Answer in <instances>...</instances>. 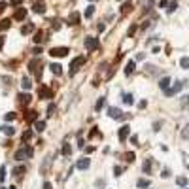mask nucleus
I'll return each mask as SVG.
<instances>
[{"label": "nucleus", "instance_id": "obj_1", "mask_svg": "<svg viewBox=\"0 0 189 189\" xmlns=\"http://www.w3.org/2000/svg\"><path fill=\"white\" fill-rule=\"evenodd\" d=\"M85 61H87V57H85V55H80V57L72 59V62H70V76L76 74V72H78V68H80V66H83V62H85Z\"/></svg>", "mask_w": 189, "mask_h": 189}, {"label": "nucleus", "instance_id": "obj_2", "mask_svg": "<svg viewBox=\"0 0 189 189\" xmlns=\"http://www.w3.org/2000/svg\"><path fill=\"white\" fill-rule=\"evenodd\" d=\"M85 49H87V51H94V49H99V38H94V36H87V38H85Z\"/></svg>", "mask_w": 189, "mask_h": 189}, {"label": "nucleus", "instance_id": "obj_3", "mask_svg": "<svg viewBox=\"0 0 189 189\" xmlns=\"http://www.w3.org/2000/svg\"><path fill=\"white\" fill-rule=\"evenodd\" d=\"M38 66H42V61L40 59H34L29 62V72H36L38 78H42V70H38Z\"/></svg>", "mask_w": 189, "mask_h": 189}, {"label": "nucleus", "instance_id": "obj_4", "mask_svg": "<svg viewBox=\"0 0 189 189\" xmlns=\"http://www.w3.org/2000/svg\"><path fill=\"white\" fill-rule=\"evenodd\" d=\"M182 87H183V81H176L172 87H168L167 91H164V94H167V97H174L176 93H180V91H182Z\"/></svg>", "mask_w": 189, "mask_h": 189}, {"label": "nucleus", "instance_id": "obj_5", "mask_svg": "<svg viewBox=\"0 0 189 189\" xmlns=\"http://www.w3.org/2000/svg\"><path fill=\"white\" fill-rule=\"evenodd\" d=\"M108 115L112 117V119H123V117H125L123 112H121L119 108H115V106H110V108H108Z\"/></svg>", "mask_w": 189, "mask_h": 189}, {"label": "nucleus", "instance_id": "obj_6", "mask_svg": "<svg viewBox=\"0 0 189 189\" xmlns=\"http://www.w3.org/2000/svg\"><path fill=\"white\" fill-rule=\"evenodd\" d=\"M25 157H32V148H25V150L15 151V159H17V161H23Z\"/></svg>", "mask_w": 189, "mask_h": 189}, {"label": "nucleus", "instance_id": "obj_7", "mask_svg": "<svg viewBox=\"0 0 189 189\" xmlns=\"http://www.w3.org/2000/svg\"><path fill=\"white\" fill-rule=\"evenodd\" d=\"M51 57H66L68 55V47H53L49 51Z\"/></svg>", "mask_w": 189, "mask_h": 189}, {"label": "nucleus", "instance_id": "obj_8", "mask_svg": "<svg viewBox=\"0 0 189 189\" xmlns=\"http://www.w3.org/2000/svg\"><path fill=\"white\" fill-rule=\"evenodd\" d=\"M38 94H40V99H53V91L49 87H45V85L38 89Z\"/></svg>", "mask_w": 189, "mask_h": 189}, {"label": "nucleus", "instance_id": "obj_9", "mask_svg": "<svg viewBox=\"0 0 189 189\" xmlns=\"http://www.w3.org/2000/svg\"><path fill=\"white\" fill-rule=\"evenodd\" d=\"M129 134H131V127H129V125H123V127L119 129V140L125 142V140L129 138Z\"/></svg>", "mask_w": 189, "mask_h": 189}, {"label": "nucleus", "instance_id": "obj_10", "mask_svg": "<svg viewBox=\"0 0 189 189\" xmlns=\"http://www.w3.org/2000/svg\"><path fill=\"white\" fill-rule=\"evenodd\" d=\"M32 10L36 13H44L45 12V2H44V0H36V2L32 4Z\"/></svg>", "mask_w": 189, "mask_h": 189}, {"label": "nucleus", "instance_id": "obj_11", "mask_svg": "<svg viewBox=\"0 0 189 189\" xmlns=\"http://www.w3.org/2000/svg\"><path fill=\"white\" fill-rule=\"evenodd\" d=\"M19 104H23V106H25V104H29L30 100H32V97H30V94L29 93H19Z\"/></svg>", "mask_w": 189, "mask_h": 189}, {"label": "nucleus", "instance_id": "obj_12", "mask_svg": "<svg viewBox=\"0 0 189 189\" xmlns=\"http://www.w3.org/2000/svg\"><path fill=\"white\" fill-rule=\"evenodd\" d=\"M36 119H38V112L30 110V112H27V113H25V121H27V123H34Z\"/></svg>", "mask_w": 189, "mask_h": 189}, {"label": "nucleus", "instance_id": "obj_13", "mask_svg": "<svg viewBox=\"0 0 189 189\" xmlns=\"http://www.w3.org/2000/svg\"><path fill=\"white\" fill-rule=\"evenodd\" d=\"M25 17H27V8H19V10L13 13V19H15V21H23Z\"/></svg>", "mask_w": 189, "mask_h": 189}, {"label": "nucleus", "instance_id": "obj_14", "mask_svg": "<svg viewBox=\"0 0 189 189\" xmlns=\"http://www.w3.org/2000/svg\"><path fill=\"white\" fill-rule=\"evenodd\" d=\"M89 164H91L89 159H80V161L76 163V167H78L80 170H87V168H89Z\"/></svg>", "mask_w": 189, "mask_h": 189}, {"label": "nucleus", "instance_id": "obj_15", "mask_svg": "<svg viewBox=\"0 0 189 189\" xmlns=\"http://www.w3.org/2000/svg\"><path fill=\"white\" fill-rule=\"evenodd\" d=\"M45 36H47V32H44V30H38V32L34 34V42H36V44H42L44 40H47Z\"/></svg>", "mask_w": 189, "mask_h": 189}, {"label": "nucleus", "instance_id": "obj_16", "mask_svg": "<svg viewBox=\"0 0 189 189\" xmlns=\"http://www.w3.org/2000/svg\"><path fill=\"white\" fill-rule=\"evenodd\" d=\"M68 21H70L68 25H80V13H78V12L70 13V19H68Z\"/></svg>", "mask_w": 189, "mask_h": 189}, {"label": "nucleus", "instance_id": "obj_17", "mask_svg": "<svg viewBox=\"0 0 189 189\" xmlns=\"http://www.w3.org/2000/svg\"><path fill=\"white\" fill-rule=\"evenodd\" d=\"M134 68H136V62H134V61H129V62H127V66H125V74H127V76H131V74L134 72Z\"/></svg>", "mask_w": 189, "mask_h": 189}, {"label": "nucleus", "instance_id": "obj_18", "mask_svg": "<svg viewBox=\"0 0 189 189\" xmlns=\"http://www.w3.org/2000/svg\"><path fill=\"white\" fill-rule=\"evenodd\" d=\"M0 131H2L6 136H13L15 134V129L13 127H8V125H4V127H0Z\"/></svg>", "mask_w": 189, "mask_h": 189}, {"label": "nucleus", "instance_id": "obj_19", "mask_svg": "<svg viewBox=\"0 0 189 189\" xmlns=\"http://www.w3.org/2000/svg\"><path fill=\"white\" fill-rule=\"evenodd\" d=\"M21 87L25 89V91H29V89L32 87V81H30V78H27V76L23 78V81H21Z\"/></svg>", "mask_w": 189, "mask_h": 189}, {"label": "nucleus", "instance_id": "obj_20", "mask_svg": "<svg viewBox=\"0 0 189 189\" xmlns=\"http://www.w3.org/2000/svg\"><path fill=\"white\" fill-rule=\"evenodd\" d=\"M12 27V19H2L0 21V30H8Z\"/></svg>", "mask_w": 189, "mask_h": 189}, {"label": "nucleus", "instance_id": "obj_21", "mask_svg": "<svg viewBox=\"0 0 189 189\" xmlns=\"http://www.w3.org/2000/svg\"><path fill=\"white\" fill-rule=\"evenodd\" d=\"M168 85H170V78H163V80L159 81V87H161L163 91H167V89H168Z\"/></svg>", "mask_w": 189, "mask_h": 189}, {"label": "nucleus", "instance_id": "obj_22", "mask_svg": "<svg viewBox=\"0 0 189 189\" xmlns=\"http://www.w3.org/2000/svg\"><path fill=\"white\" fill-rule=\"evenodd\" d=\"M32 30H34V25H32V23H29V25H25V27L21 29V34H30Z\"/></svg>", "mask_w": 189, "mask_h": 189}, {"label": "nucleus", "instance_id": "obj_23", "mask_svg": "<svg viewBox=\"0 0 189 189\" xmlns=\"http://www.w3.org/2000/svg\"><path fill=\"white\" fill-rule=\"evenodd\" d=\"M49 68H51V72H53V74H57V76H61V74H62V66H61V64H51Z\"/></svg>", "mask_w": 189, "mask_h": 189}, {"label": "nucleus", "instance_id": "obj_24", "mask_svg": "<svg viewBox=\"0 0 189 189\" xmlns=\"http://www.w3.org/2000/svg\"><path fill=\"white\" fill-rule=\"evenodd\" d=\"M123 102H125V104H132V102H134V97H132L131 93H125V94H123Z\"/></svg>", "mask_w": 189, "mask_h": 189}, {"label": "nucleus", "instance_id": "obj_25", "mask_svg": "<svg viewBox=\"0 0 189 189\" xmlns=\"http://www.w3.org/2000/svg\"><path fill=\"white\" fill-rule=\"evenodd\" d=\"M104 106H106V99L102 97V99H99V100H97V106H94V110H97V112H99V110H102Z\"/></svg>", "mask_w": 189, "mask_h": 189}, {"label": "nucleus", "instance_id": "obj_26", "mask_svg": "<svg viewBox=\"0 0 189 189\" xmlns=\"http://www.w3.org/2000/svg\"><path fill=\"white\" fill-rule=\"evenodd\" d=\"M34 127H36L38 132H42V131L45 129V121H38V119H36V121H34Z\"/></svg>", "mask_w": 189, "mask_h": 189}, {"label": "nucleus", "instance_id": "obj_27", "mask_svg": "<svg viewBox=\"0 0 189 189\" xmlns=\"http://www.w3.org/2000/svg\"><path fill=\"white\" fill-rule=\"evenodd\" d=\"M182 138H183V140H187V142H189V123H187V125H185V127H183V131H182Z\"/></svg>", "mask_w": 189, "mask_h": 189}, {"label": "nucleus", "instance_id": "obj_28", "mask_svg": "<svg viewBox=\"0 0 189 189\" xmlns=\"http://www.w3.org/2000/svg\"><path fill=\"white\" fill-rule=\"evenodd\" d=\"M140 189H146V187H150V180H138V183H136Z\"/></svg>", "mask_w": 189, "mask_h": 189}, {"label": "nucleus", "instance_id": "obj_29", "mask_svg": "<svg viewBox=\"0 0 189 189\" xmlns=\"http://www.w3.org/2000/svg\"><path fill=\"white\" fill-rule=\"evenodd\" d=\"M25 172H27L25 167H17V168H13V174H15V176H23Z\"/></svg>", "mask_w": 189, "mask_h": 189}, {"label": "nucleus", "instance_id": "obj_30", "mask_svg": "<svg viewBox=\"0 0 189 189\" xmlns=\"http://www.w3.org/2000/svg\"><path fill=\"white\" fill-rule=\"evenodd\" d=\"M180 66L182 68H189V57H182L180 59Z\"/></svg>", "mask_w": 189, "mask_h": 189}, {"label": "nucleus", "instance_id": "obj_31", "mask_svg": "<svg viewBox=\"0 0 189 189\" xmlns=\"http://www.w3.org/2000/svg\"><path fill=\"white\" fill-rule=\"evenodd\" d=\"M93 13H94V6H87V10H85V17L89 19V17H93Z\"/></svg>", "mask_w": 189, "mask_h": 189}, {"label": "nucleus", "instance_id": "obj_32", "mask_svg": "<svg viewBox=\"0 0 189 189\" xmlns=\"http://www.w3.org/2000/svg\"><path fill=\"white\" fill-rule=\"evenodd\" d=\"M72 153V148H70V144H64L62 146V155H70Z\"/></svg>", "mask_w": 189, "mask_h": 189}, {"label": "nucleus", "instance_id": "obj_33", "mask_svg": "<svg viewBox=\"0 0 189 189\" xmlns=\"http://www.w3.org/2000/svg\"><path fill=\"white\" fill-rule=\"evenodd\" d=\"M134 159H136V157H134V153H132V151H129V153H125V161H127V163H132Z\"/></svg>", "mask_w": 189, "mask_h": 189}, {"label": "nucleus", "instance_id": "obj_34", "mask_svg": "<svg viewBox=\"0 0 189 189\" xmlns=\"http://www.w3.org/2000/svg\"><path fill=\"white\" fill-rule=\"evenodd\" d=\"M176 182H178V185H182V187H185V185H187V178H185V176H180Z\"/></svg>", "mask_w": 189, "mask_h": 189}, {"label": "nucleus", "instance_id": "obj_35", "mask_svg": "<svg viewBox=\"0 0 189 189\" xmlns=\"http://www.w3.org/2000/svg\"><path fill=\"white\" fill-rule=\"evenodd\" d=\"M150 170H151V159H148V161L144 163V172H148V174H150Z\"/></svg>", "mask_w": 189, "mask_h": 189}, {"label": "nucleus", "instance_id": "obj_36", "mask_svg": "<svg viewBox=\"0 0 189 189\" xmlns=\"http://www.w3.org/2000/svg\"><path fill=\"white\" fill-rule=\"evenodd\" d=\"M6 180V167L2 164V167H0V182H4Z\"/></svg>", "mask_w": 189, "mask_h": 189}, {"label": "nucleus", "instance_id": "obj_37", "mask_svg": "<svg viewBox=\"0 0 189 189\" xmlns=\"http://www.w3.org/2000/svg\"><path fill=\"white\" fill-rule=\"evenodd\" d=\"M30 138H32V131H25V132H23V140H25V142L30 140Z\"/></svg>", "mask_w": 189, "mask_h": 189}, {"label": "nucleus", "instance_id": "obj_38", "mask_svg": "<svg viewBox=\"0 0 189 189\" xmlns=\"http://www.w3.org/2000/svg\"><path fill=\"white\" fill-rule=\"evenodd\" d=\"M176 8H178V2L174 0V2H172V4H170V6H168L167 10H168V13H172V12H176Z\"/></svg>", "mask_w": 189, "mask_h": 189}, {"label": "nucleus", "instance_id": "obj_39", "mask_svg": "<svg viewBox=\"0 0 189 189\" xmlns=\"http://www.w3.org/2000/svg\"><path fill=\"white\" fill-rule=\"evenodd\" d=\"M4 119H6V121H13V119H15V113H13V112L6 113V115H4Z\"/></svg>", "mask_w": 189, "mask_h": 189}, {"label": "nucleus", "instance_id": "obj_40", "mask_svg": "<svg viewBox=\"0 0 189 189\" xmlns=\"http://www.w3.org/2000/svg\"><path fill=\"white\" fill-rule=\"evenodd\" d=\"M53 112H55V104H49L47 106V115H53Z\"/></svg>", "mask_w": 189, "mask_h": 189}, {"label": "nucleus", "instance_id": "obj_41", "mask_svg": "<svg viewBox=\"0 0 189 189\" xmlns=\"http://www.w3.org/2000/svg\"><path fill=\"white\" fill-rule=\"evenodd\" d=\"M53 30H61V21H53Z\"/></svg>", "mask_w": 189, "mask_h": 189}, {"label": "nucleus", "instance_id": "obj_42", "mask_svg": "<svg viewBox=\"0 0 189 189\" xmlns=\"http://www.w3.org/2000/svg\"><path fill=\"white\" fill-rule=\"evenodd\" d=\"M121 172H123V168H121V167H113V174H115V176H119Z\"/></svg>", "mask_w": 189, "mask_h": 189}, {"label": "nucleus", "instance_id": "obj_43", "mask_svg": "<svg viewBox=\"0 0 189 189\" xmlns=\"http://www.w3.org/2000/svg\"><path fill=\"white\" fill-rule=\"evenodd\" d=\"M131 10V4H123V8H121V13H127Z\"/></svg>", "mask_w": 189, "mask_h": 189}, {"label": "nucleus", "instance_id": "obj_44", "mask_svg": "<svg viewBox=\"0 0 189 189\" xmlns=\"http://www.w3.org/2000/svg\"><path fill=\"white\" fill-rule=\"evenodd\" d=\"M134 32H136V27H134V25H132V27H131V29H129V32H127V34H129V36H132V34H134Z\"/></svg>", "mask_w": 189, "mask_h": 189}, {"label": "nucleus", "instance_id": "obj_45", "mask_svg": "<svg viewBox=\"0 0 189 189\" xmlns=\"http://www.w3.org/2000/svg\"><path fill=\"white\" fill-rule=\"evenodd\" d=\"M23 0H12V6H21Z\"/></svg>", "mask_w": 189, "mask_h": 189}, {"label": "nucleus", "instance_id": "obj_46", "mask_svg": "<svg viewBox=\"0 0 189 189\" xmlns=\"http://www.w3.org/2000/svg\"><path fill=\"white\" fill-rule=\"evenodd\" d=\"M6 8H8V4H6V2H0V13H2Z\"/></svg>", "mask_w": 189, "mask_h": 189}, {"label": "nucleus", "instance_id": "obj_47", "mask_svg": "<svg viewBox=\"0 0 189 189\" xmlns=\"http://www.w3.org/2000/svg\"><path fill=\"white\" fill-rule=\"evenodd\" d=\"M32 53H34V55H40V53H42V47H34Z\"/></svg>", "mask_w": 189, "mask_h": 189}, {"label": "nucleus", "instance_id": "obj_48", "mask_svg": "<svg viewBox=\"0 0 189 189\" xmlns=\"http://www.w3.org/2000/svg\"><path fill=\"white\" fill-rule=\"evenodd\" d=\"M167 4H168V0H161V2H159L161 8H167Z\"/></svg>", "mask_w": 189, "mask_h": 189}, {"label": "nucleus", "instance_id": "obj_49", "mask_svg": "<svg viewBox=\"0 0 189 189\" xmlns=\"http://www.w3.org/2000/svg\"><path fill=\"white\" fill-rule=\"evenodd\" d=\"M182 104H183V106H189V94H187V97L182 100Z\"/></svg>", "mask_w": 189, "mask_h": 189}, {"label": "nucleus", "instance_id": "obj_50", "mask_svg": "<svg viewBox=\"0 0 189 189\" xmlns=\"http://www.w3.org/2000/svg\"><path fill=\"white\" fill-rule=\"evenodd\" d=\"M44 189H53V187H51V183H49V182H45V183H44Z\"/></svg>", "mask_w": 189, "mask_h": 189}, {"label": "nucleus", "instance_id": "obj_51", "mask_svg": "<svg viewBox=\"0 0 189 189\" xmlns=\"http://www.w3.org/2000/svg\"><path fill=\"white\" fill-rule=\"evenodd\" d=\"M4 45V36H0V47Z\"/></svg>", "mask_w": 189, "mask_h": 189}, {"label": "nucleus", "instance_id": "obj_52", "mask_svg": "<svg viewBox=\"0 0 189 189\" xmlns=\"http://www.w3.org/2000/svg\"><path fill=\"white\" fill-rule=\"evenodd\" d=\"M8 189H15V187H13V185H12V187H8Z\"/></svg>", "mask_w": 189, "mask_h": 189}, {"label": "nucleus", "instance_id": "obj_53", "mask_svg": "<svg viewBox=\"0 0 189 189\" xmlns=\"http://www.w3.org/2000/svg\"><path fill=\"white\" fill-rule=\"evenodd\" d=\"M117 2H121V0H117Z\"/></svg>", "mask_w": 189, "mask_h": 189}, {"label": "nucleus", "instance_id": "obj_54", "mask_svg": "<svg viewBox=\"0 0 189 189\" xmlns=\"http://www.w3.org/2000/svg\"><path fill=\"white\" fill-rule=\"evenodd\" d=\"M93 2H94V0H93Z\"/></svg>", "mask_w": 189, "mask_h": 189}]
</instances>
